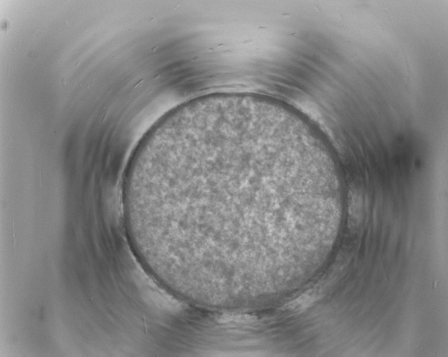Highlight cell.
<instances>
[{
	"label": "cell",
	"mask_w": 448,
	"mask_h": 357,
	"mask_svg": "<svg viewBox=\"0 0 448 357\" xmlns=\"http://www.w3.org/2000/svg\"><path fill=\"white\" fill-rule=\"evenodd\" d=\"M255 140L220 134L166 150L157 181L166 239L189 266L233 272L257 261L259 173Z\"/></svg>",
	"instance_id": "6da1fadb"
}]
</instances>
